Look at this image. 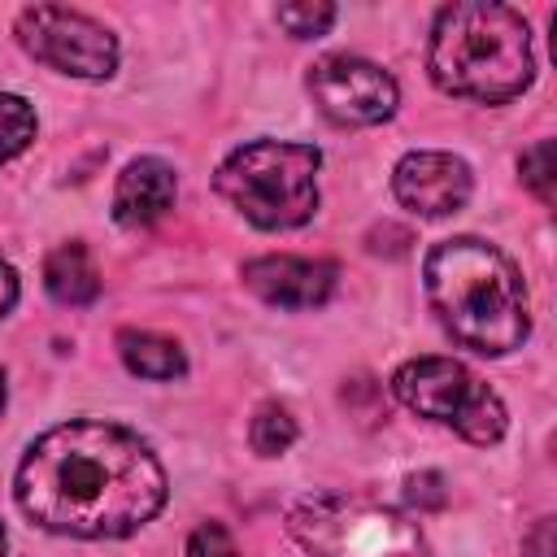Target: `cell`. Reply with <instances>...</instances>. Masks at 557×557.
Instances as JSON below:
<instances>
[{
  "mask_svg": "<svg viewBox=\"0 0 557 557\" xmlns=\"http://www.w3.org/2000/svg\"><path fill=\"white\" fill-rule=\"evenodd\" d=\"M470 165L453 152H409L392 174V191L418 218H448L470 200Z\"/></svg>",
  "mask_w": 557,
  "mask_h": 557,
  "instance_id": "9c48e42d",
  "label": "cell"
},
{
  "mask_svg": "<svg viewBox=\"0 0 557 557\" xmlns=\"http://www.w3.org/2000/svg\"><path fill=\"white\" fill-rule=\"evenodd\" d=\"M309 91L318 100V109L331 117V122H344V126H374V122H387L396 113V78L374 65V61H361V57H322L313 70H309Z\"/></svg>",
  "mask_w": 557,
  "mask_h": 557,
  "instance_id": "ba28073f",
  "label": "cell"
},
{
  "mask_svg": "<svg viewBox=\"0 0 557 557\" xmlns=\"http://www.w3.org/2000/svg\"><path fill=\"white\" fill-rule=\"evenodd\" d=\"M392 392L418 418L453 426L470 444H496L505 435V405L500 396L461 361L453 357H418L392 374Z\"/></svg>",
  "mask_w": 557,
  "mask_h": 557,
  "instance_id": "8992f818",
  "label": "cell"
},
{
  "mask_svg": "<svg viewBox=\"0 0 557 557\" xmlns=\"http://www.w3.org/2000/svg\"><path fill=\"white\" fill-rule=\"evenodd\" d=\"M17 44L74 78H109L117 70V39L87 13L61 9V4H30L17 13Z\"/></svg>",
  "mask_w": 557,
  "mask_h": 557,
  "instance_id": "52a82bcc",
  "label": "cell"
},
{
  "mask_svg": "<svg viewBox=\"0 0 557 557\" xmlns=\"http://www.w3.org/2000/svg\"><path fill=\"white\" fill-rule=\"evenodd\" d=\"M174 196H178V178L174 170L161 161V157H139L131 161L122 174H117V187H113V218L131 231L139 226H152L157 218H165L174 209Z\"/></svg>",
  "mask_w": 557,
  "mask_h": 557,
  "instance_id": "8fae6325",
  "label": "cell"
},
{
  "mask_svg": "<svg viewBox=\"0 0 557 557\" xmlns=\"http://www.w3.org/2000/svg\"><path fill=\"white\" fill-rule=\"evenodd\" d=\"M318 165L322 152L313 144L252 139L218 165L213 187L252 226L287 231V226H305L318 209Z\"/></svg>",
  "mask_w": 557,
  "mask_h": 557,
  "instance_id": "277c9868",
  "label": "cell"
},
{
  "mask_svg": "<svg viewBox=\"0 0 557 557\" xmlns=\"http://www.w3.org/2000/svg\"><path fill=\"white\" fill-rule=\"evenodd\" d=\"M4 544H9V540H4V527H0V557H4Z\"/></svg>",
  "mask_w": 557,
  "mask_h": 557,
  "instance_id": "603a6c76",
  "label": "cell"
},
{
  "mask_svg": "<svg viewBox=\"0 0 557 557\" xmlns=\"http://www.w3.org/2000/svg\"><path fill=\"white\" fill-rule=\"evenodd\" d=\"M339 270L331 261H309V257H257L244 265L248 292H257L265 305L278 309H318L331 300Z\"/></svg>",
  "mask_w": 557,
  "mask_h": 557,
  "instance_id": "30bf717a",
  "label": "cell"
},
{
  "mask_svg": "<svg viewBox=\"0 0 557 557\" xmlns=\"http://www.w3.org/2000/svg\"><path fill=\"white\" fill-rule=\"evenodd\" d=\"M0 409H4V370H0Z\"/></svg>",
  "mask_w": 557,
  "mask_h": 557,
  "instance_id": "7402d4cb",
  "label": "cell"
},
{
  "mask_svg": "<svg viewBox=\"0 0 557 557\" xmlns=\"http://www.w3.org/2000/svg\"><path fill=\"white\" fill-rule=\"evenodd\" d=\"M518 170H522V183H527L544 205H553V196H557V187H553V139L531 144V148L522 152Z\"/></svg>",
  "mask_w": 557,
  "mask_h": 557,
  "instance_id": "e0dca14e",
  "label": "cell"
},
{
  "mask_svg": "<svg viewBox=\"0 0 557 557\" xmlns=\"http://www.w3.org/2000/svg\"><path fill=\"white\" fill-rule=\"evenodd\" d=\"M440 483H444L440 474H413L409 479V500L413 505H426V509H440L444 505V487Z\"/></svg>",
  "mask_w": 557,
  "mask_h": 557,
  "instance_id": "d6986e66",
  "label": "cell"
},
{
  "mask_svg": "<svg viewBox=\"0 0 557 557\" xmlns=\"http://www.w3.org/2000/svg\"><path fill=\"white\" fill-rule=\"evenodd\" d=\"M422 278H426V300L440 326L457 344L483 357H505L522 348L531 331L527 287L500 248L474 235L444 239L426 252Z\"/></svg>",
  "mask_w": 557,
  "mask_h": 557,
  "instance_id": "7a4b0ae2",
  "label": "cell"
},
{
  "mask_svg": "<svg viewBox=\"0 0 557 557\" xmlns=\"http://www.w3.org/2000/svg\"><path fill=\"white\" fill-rule=\"evenodd\" d=\"M522 548H527V557H553V518H540L535 531L522 540Z\"/></svg>",
  "mask_w": 557,
  "mask_h": 557,
  "instance_id": "ffe728a7",
  "label": "cell"
},
{
  "mask_svg": "<svg viewBox=\"0 0 557 557\" xmlns=\"http://www.w3.org/2000/svg\"><path fill=\"white\" fill-rule=\"evenodd\" d=\"M117 352H122L126 370L139 374V379H178L187 370L183 348L165 335H152V331H122Z\"/></svg>",
  "mask_w": 557,
  "mask_h": 557,
  "instance_id": "4fadbf2b",
  "label": "cell"
},
{
  "mask_svg": "<svg viewBox=\"0 0 557 557\" xmlns=\"http://www.w3.org/2000/svg\"><path fill=\"white\" fill-rule=\"evenodd\" d=\"M13 305H17V270L0 257V318H4Z\"/></svg>",
  "mask_w": 557,
  "mask_h": 557,
  "instance_id": "44dd1931",
  "label": "cell"
},
{
  "mask_svg": "<svg viewBox=\"0 0 557 557\" xmlns=\"http://www.w3.org/2000/svg\"><path fill=\"white\" fill-rule=\"evenodd\" d=\"M335 22V4H322V0H305V4H278V26L296 39H318L326 35Z\"/></svg>",
  "mask_w": 557,
  "mask_h": 557,
  "instance_id": "2e32d148",
  "label": "cell"
},
{
  "mask_svg": "<svg viewBox=\"0 0 557 557\" xmlns=\"http://www.w3.org/2000/svg\"><path fill=\"white\" fill-rule=\"evenodd\" d=\"M35 139V109L22 96H0V165H9L17 152H26Z\"/></svg>",
  "mask_w": 557,
  "mask_h": 557,
  "instance_id": "5bb4252c",
  "label": "cell"
},
{
  "mask_svg": "<svg viewBox=\"0 0 557 557\" xmlns=\"http://www.w3.org/2000/svg\"><path fill=\"white\" fill-rule=\"evenodd\" d=\"M187 557H239V553H235V540L222 522H200L187 540Z\"/></svg>",
  "mask_w": 557,
  "mask_h": 557,
  "instance_id": "ac0fdd59",
  "label": "cell"
},
{
  "mask_svg": "<svg viewBox=\"0 0 557 557\" xmlns=\"http://www.w3.org/2000/svg\"><path fill=\"white\" fill-rule=\"evenodd\" d=\"M426 70L440 91L479 104H505L531 87V30L518 9L461 0L435 13Z\"/></svg>",
  "mask_w": 557,
  "mask_h": 557,
  "instance_id": "3957f363",
  "label": "cell"
},
{
  "mask_svg": "<svg viewBox=\"0 0 557 557\" xmlns=\"http://www.w3.org/2000/svg\"><path fill=\"white\" fill-rule=\"evenodd\" d=\"M17 505L30 522L74 540H117L165 505L157 453L117 422H61L44 431L17 466Z\"/></svg>",
  "mask_w": 557,
  "mask_h": 557,
  "instance_id": "6da1fadb",
  "label": "cell"
},
{
  "mask_svg": "<svg viewBox=\"0 0 557 557\" xmlns=\"http://www.w3.org/2000/svg\"><path fill=\"white\" fill-rule=\"evenodd\" d=\"M44 287L61 305H91L100 296V270H96L91 252L78 239H70V244H61V248L48 252V261H44Z\"/></svg>",
  "mask_w": 557,
  "mask_h": 557,
  "instance_id": "7c38bea8",
  "label": "cell"
},
{
  "mask_svg": "<svg viewBox=\"0 0 557 557\" xmlns=\"http://www.w3.org/2000/svg\"><path fill=\"white\" fill-rule=\"evenodd\" d=\"M248 440H252V448L261 457H278L296 440V418L283 405H261L257 418H252V426H248Z\"/></svg>",
  "mask_w": 557,
  "mask_h": 557,
  "instance_id": "9a60e30c",
  "label": "cell"
},
{
  "mask_svg": "<svg viewBox=\"0 0 557 557\" xmlns=\"http://www.w3.org/2000/svg\"><path fill=\"white\" fill-rule=\"evenodd\" d=\"M292 540L313 557H431L422 531L387 505L361 496H305L287 513Z\"/></svg>",
  "mask_w": 557,
  "mask_h": 557,
  "instance_id": "5b68a950",
  "label": "cell"
}]
</instances>
